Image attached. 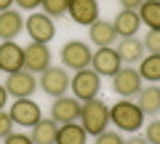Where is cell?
I'll use <instances>...</instances> for the list:
<instances>
[{
  "label": "cell",
  "mask_w": 160,
  "mask_h": 144,
  "mask_svg": "<svg viewBox=\"0 0 160 144\" xmlns=\"http://www.w3.org/2000/svg\"><path fill=\"white\" fill-rule=\"evenodd\" d=\"M43 0H13V6L22 8V11H32V8H40Z\"/></svg>",
  "instance_id": "cell-30"
},
{
  "label": "cell",
  "mask_w": 160,
  "mask_h": 144,
  "mask_svg": "<svg viewBox=\"0 0 160 144\" xmlns=\"http://www.w3.org/2000/svg\"><path fill=\"white\" fill-rule=\"evenodd\" d=\"M78 123L86 128L88 136H99L102 131H107V126H109V107H107V102H102L99 96L83 102Z\"/></svg>",
  "instance_id": "cell-2"
},
{
  "label": "cell",
  "mask_w": 160,
  "mask_h": 144,
  "mask_svg": "<svg viewBox=\"0 0 160 144\" xmlns=\"http://www.w3.org/2000/svg\"><path fill=\"white\" fill-rule=\"evenodd\" d=\"M142 86H144L142 75H139V69L131 67V64H123V67L115 72V77H112V91L118 93L120 99H133L142 91Z\"/></svg>",
  "instance_id": "cell-6"
},
{
  "label": "cell",
  "mask_w": 160,
  "mask_h": 144,
  "mask_svg": "<svg viewBox=\"0 0 160 144\" xmlns=\"http://www.w3.org/2000/svg\"><path fill=\"white\" fill-rule=\"evenodd\" d=\"M6 102H8V91L6 86H0V110H6Z\"/></svg>",
  "instance_id": "cell-33"
},
{
  "label": "cell",
  "mask_w": 160,
  "mask_h": 144,
  "mask_svg": "<svg viewBox=\"0 0 160 144\" xmlns=\"http://www.w3.org/2000/svg\"><path fill=\"white\" fill-rule=\"evenodd\" d=\"M88 40H91L96 48H115V43L120 40V35H118V29H115L112 22L96 19V22L88 27Z\"/></svg>",
  "instance_id": "cell-13"
},
{
  "label": "cell",
  "mask_w": 160,
  "mask_h": 144,
  "mask_svg": "<svg viewBox=\"0 0 160 144\" xmlns=\"http://www.w3.org/2000/svg\"><path fill=\"white\" fill-rule=\"evenodd\" d=\"M3 86H6L8 96H13V99H29L35 91H38V77H35L32 72H27V69H19V72H8Z\"/></svg>",
  "instance_id": "cell-9"
},
{
  "label": "cell",
  "mask_w": 160,
  "mask_h": 144,
  "mask_svg": "<svg viewBox=\"0 0 160 144\" xmlns=\"http://www.w3.org/2000/svg\"><path fill=\"white\" fill-rule=\"evenodd\" d=\"M126 139H123V133L120 131H102L99 136H93V144H123Z\"/></svg>",
  "instance_id": "cell-26"
},
{
  "label": "cell",
  "mask_w": 160,
  "mask_h": 144,
  "mask_svg": "<svg viewBox=\"0 0 160 144\" xmlns=\"http://www.w3.org/2000/svg\"><path fill=\"white\" fill-rule=\"evenodd\" d=\"M24 32L29 35L32 43H46L48 46L56 37V24H53L51 16H46V13H40V11H32L24 19Z\"/></svg>",
  "instance_id": "cell-5"
},
{
  "label": "cell",
  "mask_w": 160,
  "mask_h": 144,
  "mask_svg": "<svg viewBox=\"0 0 160 144\" xmlns=\"http://www.w3.org/2000/svg\"><path fill=\"white\" fill-rule=\"evenodd\" d=\"M8 8H13V0H0V11H8Z\"/></svg>",
  "instance_id": "cell-34"
},
{
  "label": "cell",
  "mask_w": 160,
  "mask_h": 144,
  "mask_svg": "<svg viewBox=\"0 0 160 144\" xmlns=\"http://www.w3.org/2000/svg\"><path fill=\"white\" fill-rule=\"evenodd\" d=\"M69 91L78 102H88V99H96L102 93V77L93 72L91 67L78 69L72 77H69Z\"/></svg>",
  "instance_id": "cell-3"
},
{
  "label": "cell",
  "mask_w": 160,
  "mask_h": 144,
  "mask_svg": "<svg viewBox=\"0 0 160 144\" xmlns=\"http://www.w3.org/2000/svg\"><path fill=\"white\" fill-rule=\"evenodd\" d=\"M91 56H93V51L86 40H67L62 46V67L64 69L78 72V69L91 67Z\"/></svg>",
  "instance_id": "cell-4"
},
{
  "label": "cell",
  "mask_w": 160,
  "mask_h": 144,
  "mask_svg": "<svg viewBox=\"0 0 160 144\" xmlns=\"http://www.w3.org/2000/svg\"><path fill=\"white\" fill-rule=\"evenodd\" d=\"M133 99H136L139 110L144 112V117L147 115H160V86L147 83V86H142V91H139Z\"/></svg>",
  "instance_id": "cell-18"
},
{
  "label": "cell",
  "mask_w": 160,
  "mask_h": 144,
  "mask_svg": "<svg viewBox=\"0 0 160 144\" xmlns=\"http://www.w3.org/2000/svg\"><path fill=\"white\" fill-rule=\"evenodd\" d=\"M80 107H83V102H78L75 96H56V99H53V104H51V120H56L59 126L78 123Z\"/></svg>",
  "instance_id": "cell-10"
},
{
  "label": "cell",
  "mask_w": 160,
  "mask_h": 144,
  "mask_svg": "<svg viewBox=\"0 0 160 144\" xmlns=\"http://www.w3.org/2000/svg\"><path fill=\"white\" fill-rule=\"evenodd\" d=\"M24 32V16L19 8H8L0 11V43L3 40H16Z\"/></svg>",
  "instance_id": "cell-16"
},
{
  "label": "cell",
  "mask_w": 160,
  "mask_h": 144,
  "mask_svg": "<svg viewBox=\"0 0 160 144\" xmlns=\"http://www.w3.org/2000/svg\"><path fill=\"white\" fill-rule=\"evenodd\" d=\"M118 3H120V8H128V11H136V8L142 6L144 0H118Z\"/></svg>",
  "instance_id": "cell-31"
},
{
  "label": "cell",
  "mask_w": 160,
  "mask_h": 144,
  "mask_svg": "<svg viewBox=\"0 0 160 144\" xmlns=\"http://www.w3.org/2000/svg\"><path fill=\"white\" fill-rule=\"evenodd\" d=\"M123 67V62H120L118 51L115 48H96L91 56V69L96 72L99 77H115V72Z\"/></svg>",
  "instance_id": "cell-11"
},
{
  "label": "cell",
  "mask_w": 160,
  "mask_h": 144,
  "mask_svg": "<svg viewBox=\"0 0 160 144\" xmlns=\"http://www.w3.org/2000/svg\"><path fill=\"white\" fill-rule=\"evenodd\" d=\"M123 144H149V142H147L144 136H128V139H126Z\"/></svg>",
  "instance_id": "cell-32"
},
{
  "label": "cell",
  "mask_w": 160,
  "mask_h": 144,
  "mask_svg": "<svg viewBox=\"0 0 160 144\" xmlns=\"http://www.w3.org/2000/svg\"><path fill=\"white\" fill-rule=\"evenodd\" d=\"M13 128H16V126H13V120H11V115H8L6 110H0V139H6L8 133L13 131Z\"/></svg>",
  "instance_id": "cell-28"
},
{
  "label": "cell",
  "mask_w": 160,
  "mask_h": 144,
  "mask_svg": "<svg viewBox=\"0 0 160 144\" xmlns=\"http://www.w3.org/2000/svg\"><path fill=\"white\" fill-rule=\"evenodd\" d=\"M40 6H43V13H46V16L64 19V16H67V11H69V0H43Z\"/></svg>",
  "instance_id": "cell-24"
},
{
  "label": "cell",
  "mask_w": 160,
  "mask_h": 144,
  "mask_svg": "<svg viewBox=\"0 0 160 144\" xmlns=\"http://www.w3.org/2000/svg\"><path fill=\"white\" fill-rule=\"evenodd\" d=\"M115 29H118L120 37H133V35L142 29V22H139V13L136 11H128V8H120L112 19Z\"/></svg>",
  "instance_id": "cell-20"
},
{
  "label": "cell",
  "mask_w": 160,
  "mask_h": 144,
  "mask_svg": "<svg viewBox=\"0 0 160 144\" xmlns=\"http://www.w3.org/2000/svg\"><path fill=\"white\" fill-rule=\"evenodd\" d=\"M139 22L147 29H160V0H144L142 6L136 8Z\"/></svg>",
  "instance_id": "cell-21"
},
{
  "label": "cell",
  "mask_w": 160,
  "mask_h": 144,
  "mask_svg": "<svg viewBox=\"0 0 160 144\" xmlns=\"http://www.w3.org/2000/svg\"><path fill=\"white\" fill-rule=\"evenodd\" d=\"M3 144H32V139H29V133H24V131H11L6 139H3Z\"/></svg>",
  "instance_id": "cell-29"
},
{
  "label": "cell",
  "mask_w": 160,
  "mask_h": 144,
  "mask_svg": "<svg viewBox=\"0 0 160 144\" xmlns=\"http://www.w3.org/2000/svg\"><path fill=\"white\" fill-rule=\"evenodd\" d=\"M144 139H147L149 144H160V117H155V120L147 123V128H144Z\"/></svg>",
  "instance_id": "cell-27"
},
{
  "label": "cell",
  "mask_w": 160,
  "mask_h": 144,
  "mask_svg": "<svg viewBox=\"0 0 160 144\" xmlns=\"http://www.w3.org/2000/svg\"><path fill=\"white\" fill-rule=\"evenodd\" d=\"M67 16L80 27H91L99 16V0H69V11Z\"/></svg>",
  "instance_id": "cell-14"
},
{
  "label": "cell",
  "mask_w": 160,
  "mask_h": 144,
  "mask_svg": "<svg viewBox=\"0 0 160 144\" xmlns=\"http://www.w3.org/2000/svg\"><path fill=\"white\" fill-rule=\"evenodd\" d=\"M142 43H144V51L147 53H160V29H147Z\"/></svg>",
  "instance_id": "cell-25"
},
{
  "label": "cell",
  "mask_w": 160,
  "mask_h": 144,
  "mask_svg": "<svg viewBox=\"0 0 160 144\" xmlns=\"http://www.w3.org/2000/svg\"><path fill=\"white\" fill-rule=\"evenodd\" d=\"M56 133H59V123L51 120V117H40V120L29 128L32 144H56Z\"/></svg>",
  "instance_id": "cell-19"
},
{
  "label": "cell",
  "mask_w": 160,
  "mask_h": 144,
  "mask_svg": "<svg viewBox=\"0 0 160 144\" xmlns=\"http://www.w3.org/2000/svg\"><path fill=\"white\" fill-rule=\"evenodd\" d=\"M109 123L118 128L120 133H136L144 126V112L139 110V104L131 99H120L109 107Z\"/></svg>",
  "instance_id": "cell-1"
},
{
  "label": "cell",
  "mask_w": 160,
  "mask_h": 144,
  "mask_svg": "<svg viewBox=\"0 0 160 144\" xmlns=\"http://www.w3.org/2000/svg\"><path fill=\"white\" fill-rule=\"evenodd\" d=\"M115 51H118V56H120V62L123 64H139L144 56H147V51H144V43L139 40L136 35L133 37H120L118 43H115Z\"/></svg>",
  "instance_id": "cell-17"
},
{
  "label": "cell",
  "mask_w": 160,
  "mask_h": 144,
  "mask_svg": "<svg viewBox=\"0 0 160 144\" xmlns=\"http://www.w3.org/2000/svg\"><path fill=\"white\" fill-rule=\"evenodd\" d=\"M136 69L144 83H160V53H147Z\"/></svg>",
  "instance_id": "cell-23"
},
{
  "label": "cell",
  "mask_w": 160,
  "mask_h": 144,
  "mask_svg": "<svg viewBox=\"0 0 160 144\" xmlns=\"http://www.w3.org/2000/svg\"><path fill=\"white\" fill-rule=\"evenodd\" d=\"M51 67V48L46 43H29L24 46V69L27 72H43Z\"/></svg>",
  "instance_id": "cell-12"
},
{
  "label": "cell",
  "mask_w": 160,
  "mask_h": 144,
  "mask_svg": "<svg viewBox=\"0 0 160 144\" xmlns=\"http://www.w3.org/2000/svg\"><path fill=\"white\" fill-rule=\"evenodd\" d=\"M8 115H11L13 126H19V128H32L35 123L43 117V110H40V104L29 96V99H16V102L8 107Z\"/></svg>",
  "instance_id": "cell-8"
},
{
  "label": "cell",
  "mask_w": 160,
  "mask_h": 144,
  "mask_svg": "<svg viewBox=\"0 0 160 144\" xmlns=\"http://www.w3.org/2000/svg\"><path fill=\"white\" fill-rule=\"evenodd\" d=\"M38 88H43V93L51 99L56 96H64V93L69 91V72L64 67H48L40 72V80H38Z\"/></svg>",
  "instance_id": "cell-7"
},
{
  "label": "cell",
  "mask_w": 160,
  "mask_h": 144,
  "mask_svg": "<svg viewBox=\"0 0 160 144\" xmlns=\"http://www.w3.org/2000/svg\"><path fill=\"white\" fill-rule=\"evenodd\" d=\"M88 133L80 123H67V126H59L56 133V144H86Z\"/></svg>",
  "instance_id": "cell-22"
},
{
  "label": "cell",
  "mask_w": 160,
  "mask_h": 144,
  "mask_svg": "<svg viewBox=\"0 0 160 144\" xmlns=\"http://www.w3.org/2000/svg\"><path fill=\"white\" fill-rule=\"evenodd\" d=\"M24 69V48L16 40H3L0 43V72H19Z\"/></svg>",
  "instance_id": "cell-15"
}]
</instances>
